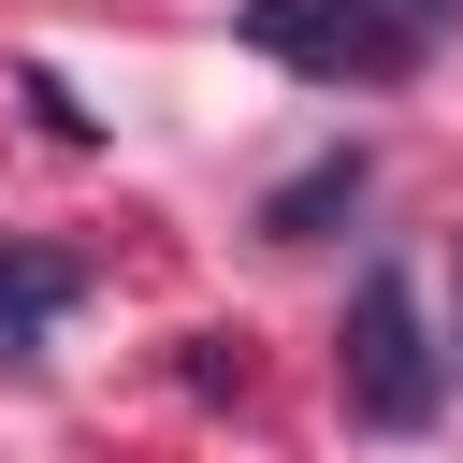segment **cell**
Segmentation results:
<instances>
[{"label": "cell", "instance_id": "6da1fadb", "mask_svg": "<svg viewBox=\"0 0 463 463\" xmlns=\"http://www.w3.org/2000/svg\"><path fill=\"white\" fill-rule=\"evenodd\" d=\"M449 29L463 0H246V43L304 87H405Z\"/></svg>", "mask_w": 463, "mask_h": 463}, {"label": "cell", "instance_id": "7a4b0ae2", "mask_svg": "<svg viewBox=\"0 0 463 463\" xmlns=\"http://www.w3.org/2000/svg\"><path fill=\"white\" fill-rule=\"evenodd\" d=\"M333 376H347V420H376V434H420V420H434V391H449V347L420 333V304H405V275H391V260L347 289Z\"/></svg>", "mask_w": 463, "mask_h": 463}, {"label": "cell", "instance_id": "3957f363", "mask_svg": "<svg viewBox=\"0 0 463 463\" xmlns=\"http://www.w3.org/2000/svg\"><path fill=\"white\" fill-rule=\"evenodd\" d=\"M72 304H87V260L72 246H0V376H29Z\"/></svg>", "mask_w": 463, "mask_h": 463}, {"label": "cell", "instance_id": "277c9868", "mask_svg": "<svg viewBox=\"0 0 463 463\" xmlns=\"http://www.w3.org/2000/svg\"><path fill=\"white\" fill-rule=\"evenodd\" d=\"M362 174H376L362 145H333V159H304V174H289V188L260 203V232H275V246H318V232H333V217L362 203Z\"/></svg>", "mask_w": 463, "mask_h": 463}, {"label": "cell", "instance_id": "5b68a950", "mask_svg": "<svg viewBox=\"0 0 463 463\" xmlns=\"http://www.w3.org/2000/svg\"><path fill=\"white\" fill-rule=\"evenodd\" d=\"M14 87H29V116H43V130H58V145H101V116H87V101H72V87H58V72H14Z\"/></svg>", "mask_w": 463, "mask_h": 463}, {"label": "cell", "instance_id": "8992f818", "mask_svg": "<svg viewBox=\"0 0 463 463\" xmlns=\"http://www.w3.org/2000/svg\"><path fill=\"white\" fill-rule=\"evenodd\" d=\"M174 376L217 405V391H246V347H232V333H188V362H174Z\"/></svg>", "mask_w": 463, "mask_h": 463}, {"label": "cell", "instance_id": "52a82bcc", "mask_svg": "<svg viewBox=\"0 0 463 463\" xmlns=\"http://www.w3.org/2000/svg\"><path fill=\"white\" fill-rule=\"evenodd\" d=\"M449 362H463V246H449Z\"/></svg>", "mask_w": 463, "mask_h": 463}]
</instances>
